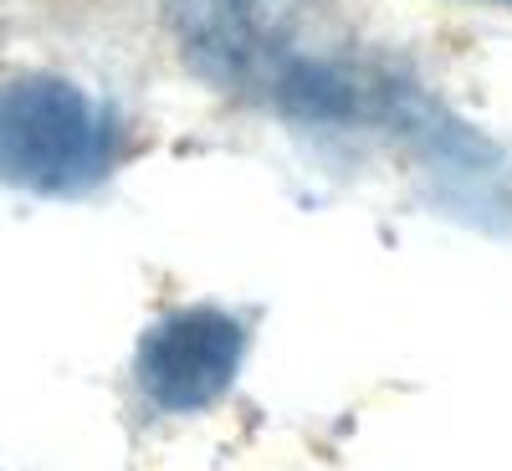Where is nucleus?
<instances>
[{
  "label": "nucleus",
  "instance_id": "20e7f679",
  "mask_svg": "<svg viewBox=\"0 0 512 471\" xmlns=\"http://www.w3.org/2000/svg\"><path fill=\"white\" fill-rule=\"evenodd\" d=\"M277 103L297 118L313 123H338L354 113V88L338 72L318 67V62H292L277 72Z\"/></svg>",
  "mask_w": 512,
  "mask_h": 471
},
{
  "label": "nucleus",
  "instance_id": "f257e3e1",
  "mask_svg": "<svg viewBox=\"0 0 512 471\" xmlns=\"http://www.w3.org/2000/svg\"><path fill=\"white\" fill-rule=\"evenodd\" d=\"M113 123L67 77L0 82V180L36 195H77L108 175Z\"/></svg>",
  "mask_w": 512,
  "mask_h": 471
},
{
  "label": "nucleus",
  "instance_id": "39448f33",
  "mask_svg": "<svg viewBox=\"0 0 512 471\" xmlns=\"http://www.w3.org/2000/svg\"><path fill=\"white\" fill-rule=\"evenodd\" d=\"M487 6H512V0H487Z\"/></svg>",
  "mask_w": 512,
  "mask_h": 471
},
{
  "label": "nucleus",
  "instance_id": "7ed1b4c3",
  "mask_svg": "<svg viewBox=\"0 0 512 471\" xmlns=\"http://www.w3.org/2000/svg\"><path fill=\"white\" fill-rule=\"evenodd\" d=\"M164 16L185 62L221 88L246 82L262 62V21L251 0H169Z\"/></svg>",
  "mask_w": 512,
  "mask_h": 471
},
{
  "label": "nucleus",
  "instance_id": "f03ea898",
  "mask_svg": "<svg viewBox=\"0 0 512 471\" xmlns=\"http://www.w3.org/2000/svg\"><path fill=\"white\" fill-rule=\"evenodd\" d=\"M246 354V328L216 308H180L139 344V384L159 410H205L231 390Z\"/></svg>",
  "mask_w": 512,
  "mask_h": 471
}]
</instances>
